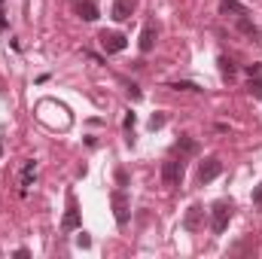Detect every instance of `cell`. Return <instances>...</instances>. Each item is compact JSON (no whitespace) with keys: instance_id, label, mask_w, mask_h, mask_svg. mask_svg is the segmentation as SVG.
<instances>
[{"instance_id":"15","label":"cell","mask_w":262,"mask_h":259,"mask_svg":"<svg viewBox=\"0 0 262 259\" xmlns=\"http://www.w3.org/2000/svg\"><path fill=\"white\" fill-rule=\"evenodd\" d=\"M216 64H220V73H223V79H229V82L235 79V73H238V67H235V61H232V58H226V55H220V58H216Z\"/></svg>"},{"instance_id":"23","label":"cell","mask_w":262,"mask_h":259,"mask_svg":"<svg viewBox=\"0 0 262 259\" xmlns=\"http://www.w3.org/2000/svg\"><path fill=\"white\" fill-rule=\"evenodd\" d=\"M128 95H131V98H134V101H140V98H143V95H140V89H137V85H128Z\"/></svg>"},{"instance_id":"2","label":"cell","mask_w":262,"mask_h":259,"mask_svg":"<svg viewBox=\"0 0 262 259\" xmlns=\"http://www.w3.org/2000/svg\"><path fill=\"white\" fill-rule=\"evenodd\" d=\"M183 174H186L183 159H168V162L162 165V183L171 186V189H177V186L183 183Z\"/></svg>"},{"instance_id":"8","label":"cell","mask_w":262,"mask_h":259,"mask_svg":"<svg viewBox=\"0 0 262 259\" xmlns=\"http://www.w3.org/2000/svg\"><path fill=\"white\" fill-rule=\"evenodd\" d=\"M61 229L64 232L79 229V207H76V198L73 195H67V213H64V220H61Z\"/></svg>"},{"instance_id":"19","label":"cell","mask_w":262,"mask_h":259,"mask_svg":"<svg viewBox=\"0 0 262 259\" xmlns=\"http://www.w3.org/2000/svg\"><path fill=\"white\" fill-rule=\"evenodd\" d=\"M76 247H82V250H89V247H92V238H89V232H82V229H79V235H76Z\"/></svg>"},{"instance_id":"3","label":"cell","mask_w":262,"mask_h":259,"mask_svg":"<svg viewBox=\"0 0 262 259\" xmlns=\"http://www.w3.org/2000/svg\"><path fill=\"white\" fill-rule=\"evenodd\" d=\"M110 204H113V217H116V226H128L131 220V201L125 189H116V192L110 195Z\"/></svg>"},{"instance_id":"10","label":"cell","mask_w":262,"mask_h":259,"mask_svg":"<svg viewBox=\"0 0 262 259\" xmlns=\"http://www.w3.org/2000/svg\"><path fill=\"white\" fill-rule=\"evenodd\" d=\"M131 12H134V3H131V0H116V3H113V9H110V15H113L116 21L131 18Z\"/></svg>"},{"instance_id":"25","label":"cell","mask_w":262,"mask_h":259,"mask_svg":"<svg viewBox=\"0 0 262 259\" xmlns=\"http://www.w3.org/2000/svg\"><path fill=\"white\" fill-rule=\"evenodd\" d=\"M253 204H259V207H262V186H259V189H253Z\"/></svg>"},{"instance_id":"5","label":"cell","mask_w":262,"mask_h":259,"mask_svg":"<svg viewBox=\"0 0 262 259\" xmlns=\"http://www.w3.org/2000/svg\"><path fill=\"white\" fill-rule=\"evenodd\" d=\"M220 174H223V162H220L216 156H210V159H204V162H201V168H198V183L204 186V183L216 180Z\"/></svg>"},{"instance_id":"22","label":"cell","mask_w":262,"mask_h":259,"mask_svg":"<svg viewBox=\"0 0 262 259\" xmlns=\"http://www.w3.org/2000/svg\"><path fill=\"white\" fill-rule=\"evenodd\" d=\"M244 70H247V76H262V64L259 61H256V64H247Z\"/></svg>"},{"instance_id":"7","label":"cell","mask_w":262,"mask_h":259,"mask_svg":"<svg viewBox=\"0 0 262 259\" xmlns=\"http://www.w3.org/2000/svg\"><path fill=\"white\" fill-rule=\"evenodd\" d=\"M204 226V207L201 204H192L189 210H186V217H183V229L186 232H198Z\"/></svg>"},{"instance_id":"1","label":"cell","mask_w":262,"mask_h":259,"mask_svg":"<svg viewBox=\"0 0 262 259\" xmlns=\"http://www.w3.org/2000/svg\"><path fill=\"white\" fill-rule=\"evenodd\" d=\"M232 210H235V204L232 201H216L213 207H210V229H213V235H223L226 229H229V220H232Z\"/></svg>"},{"instance_id":"6","label":"cell","mask_w":262,"mask_h":259,"mask_svg":"<svg viewBox=\"0 0 262 259\" xmlns=\"http://www.w3.org/2000/svg\"><path fill=\"white\" fill-rule=\"evenodd\" d=\"M156 37H159L156 25H152V21H146V25H143V31H140V40H137V46H140V52H143V55H149V52L156 49Z\"/></svg>"},{"instance_id":"9","label":"cell","mask_w":262,"mask_h":259,"mask_svg":"<svg viewBox=\"0 0 262 259\" xmlns=\"http://www.w3.org/2000/svg\"><path fill=\"white\" fill-rule=\"evenodd\" d=\"M76 12H79V18H82V21H95V18L101 15L95 0H76Z\"/></svg>"},{"instance_id":"13","label":"cell","mask_w":262,"mask_h":259,"mask_svg":"<svg viewBox=\"0 0 262 259\" xmlns=\"http://www.w3.org/2000/svg\"><path fill=\"white\" fill-rule=\"evenodd\" d=\"M235 25H238V31H241V34H247V37H250L253 43L259 40V28H256V25H253V21H250L247 15H238V18H235Z\"/></svg>"},{"instance_id":"26","label":"cell","mask_w":262,"mask_h":259,"mask_svg":"<svg viewBox=\"0 0 262 259\" xmlns=\"http://www.w3.org/2000/svg\"><path fill=\"white\" fill-rule=\"evenodd\" d=\"M0 28H6V9H3V0H0Z\"/></svg>"},{"instance_id":"11","label":"cell","mask_w":262,"mask_h":259,"mask_svg":"<svg viewBox=\"0 0 262 259\" xmlns=\"http://www.w3.org/2000/svg\"><path fill=\"white\" fill-rule=\"evenodd\" d=\"M34 177H37V162H34V159H28V162H25V168H21V180H18V183H21V195L28 192V186L34 183Z\"/></svg>"},{"instance_id":"12","label":"cell","mask_w":262,"mask_h":259,"mask_svg":"<svg viewBox=\"0 0 262 259\" xmlns=\"http://www.w3.org/2000/svg\"><path fill=\"white\" fill-rule=\"evenodd\" d=\"M174 149H177L180 156H195V153H198V143L189 137V134H180V137H177V143H174Z\"/></svg>"},{"instance_id":"18","label":"cell","mask_w":262,"mask_h":259,"mask_svg":"<svg viewBox=\"0 0 262 259\" xmlns=\"http://www.w3.org/2000/svg\"><path fill=\"white\" fill-rule=\"evenodd\" d=\"M165 122H168V116H165V113H152V116H149V131L165 128Z\"/></svg>"},{"instance_id":"24","label":"cell","mask_w":262,"mask_h":259,"mask_svg":"<svg viewBox=\"0 0 262 259\" xmlns=\"http://www.w3.org/2000/svg\"><path fill=\"white\" fill-rule=\"evenodd\" d=\"M12 256H18V259H28V256H31V250H28V247H18V250H15Z\"/></svg>"},{"instance_id":"14","label":"cell","mask_w":262,"mask_h":259,"mask_svg":"<svg viewBox=\"0 0 262 259\" xmlns=\"http://www.w3.org/2000/svg\"><path fill=\"white\" fill-rule=\"evenodd\" d=\"M220 12H223V15L238 18V15H247V6H244V3H238V0H223V3H220Z\"/></svg>"},{"instance_id":"27","label":"cell","mask_w":262,"mask_h":259,"mask_svg":"<svg viewBox=\"0 0 262 259\" xmlns=\"http://www.w3.org/2000/svg\"><path fill=\"white\" fill-rule=\"evenodd\" d=\"M0 156H3V140H0Z\"/></svg>"},{"instance_id":"20","label":"cell","mask_w":262,"mask_h":259,"mask_svg":"<svg viewBox=\"0 0 262 259\" xmlns=\"http://www.w3.org/2000/svg\"><path fill=\"white\" fill-rule=\"evenodd\" d=\"M134 122H137V116H134V113H125L122 125H125V131H128V134H134Z\"/></svg>"},{"instance_id":"4","label":"cell","mask_w":262,"mask_h":259,"mask_svg":"<svg viewBox=\"0 0 262 259\" xmlns=\"http://www.w3.org/2000/svg\"><path fill=\"white\" fill-rule=\"evenodd\" d=\"M101 49L107 52V55H116V52H122L125 46H128V40H125V34H119V31H101Z\"/></svg>"},{"instance_id":"17","label":"cell","mask_w":262,"mask_h":259,"mask_svg":"<svg viewBox=\"0 0 262 259\" xmlns=\"http://www.w3.org/2000/svg\"><path fill=\"white\" fill-rule=\"evenodd\" d=\"M247 92H250L253 98H259V101H262V76H250V82H247Z\"/></svg>"},{"instance_id":"21","label":"cell","mask_w":262,"mask_h":259,"mask_svg":"<svg viewBox=\"0 0 262 259\" xmlns=\"http://www.w3.org/2000/svg\"><path fill=\"white\" fill-rule=\"evenodd\" d=\"M116 183H119V186H128V171H125V168L116 171Z\"/></svg>"},{"instance_id":"16","label":"cell","mask_w":262,"mask_h":259,"mask_svg":"<svg viewBox=\"0 0 262 259\" xmlns=\"http://www.w3.org/2000/svg\"><path fill=\"white\" fill-rule=\"evenodd\" d=\"M171 89H177V92H204L201 85H195V82H189V79H180V82H171Z\"/></svg>"}]
</instances>
